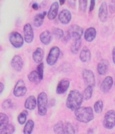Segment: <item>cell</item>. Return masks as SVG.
I'll list each match as a JSON object with an SVG mask.
<instances>
[{
    "instance_id": "cell-1",
    "label": "cell",
    "mask_w": 115,
    "mask_h": 134,
    "mask_svg": "<svg viewBox=\"0 0 115 134\" xmlns=\"http://www.w3.org/2000/svg\"><path fill=\"white\" fill-rule=\"evenodd\" d=\"M83 96L79 91H71L68 94L66 100L67 107L72 111H75L80 107L83 102Z\"/></svg>"
},
{
    "instance_id": "cell-2",
    "label": "cell",
    "mask_w": 115,
    "mask_h": 134,
    "mask_svg": "<svg viewBox=\"0 0 115 134\" xmlns=\"http://www.w3.org/2000/svg\"><path fill=\"white\" fill-rule=\"evenodd\" d=\"M77 120L81 123L87 124L94 119V111L90 107H80L75 111Z\"/></svg>"
},
{
    "instance_id": "cell-3",
    "label": "cell",
    "mask_w": 115,
    "mask_h": 134,
    "mask_svg": "<svg viewBox=\"0 0 115 134\" xmlns=\"http://www.w3.org/2000/svg\"><path fill=\"white\" fill-rule=\"evenodd\" d=\"M38 105V113L40 116H44L46 114L48 107L47 95L45 92H42L38 94L37 99Z\"/></svg>"
},
{
    "instance_id": "cell-4",
    "label": "cell",
    "mask_w": 115,
    "mask_h": 134,
    "mask_svg": "<svg viewBox=\"0 0 115 134\" xmlns=\"http://www.w3.org/2000/svg\"><path fill=\"white\" fill-rule=\"evenodd\" d=\"M103 125L107 130H112L115 126V111L110 110L105 114Z\"/></svg>"
},
{
    "instance_id": "cell-5",
    "label": "cell",
    "mask_w": 115,
    "mask_h": 134,
    "mask_svg": "<svg viewBox=\"0 0 115 134\" xmlns=\"http://www.w3.org/2000/svg\"><path fill=\"white\" fill-rule=\"evenodd\" d=\"M9 40L11 44L15 48H20L24 44V38L20 33L13 32L9 36Z\"/></svg>"
},
{
    "instance_id": "cell-6",
    "label": "cell",
    "mask_w": 115,
    "mask_h": 134,
    "mask_svg": "<svg viewBox=\"0 0 115 134\" xmlns=\"http://www.w3.org/2000/svg\"><path fill=\"white\" fill-rule=\"evenodd\" d=\"M60 55V49L57 46H54L51 49L46 58V63L49 65L53 66L57 63Z\"/></svg>"
},
{
    "instance_id": "cell-7",
    "label": "cell",
    "mask_w": 115,
    "mask_h": 134,
    "mask_svg": "<svg viewBox=\"0 0 115 134\" xmlns=\"http://www.w3.org/2000/svg\"><path fill=\"white\" fill-rule=\"evenodd\" d=\"M82 76H83L85 83L87 86L93 87L96 85L95 76L92 70L84 69L82 72Z\"/></svg>"
},
{
    "instance_id": "cell-8",
    "label": "cell",
    "mask_w": 115,
    "mask_h": 134,
    "mask_svg": "<svg viewBox=\"0 0 115 134\" xmlns=\"http://www.w3.org/2000/svg\"><path fill=\"white\" fill-rule=\"evenodd\" d=\"M67 32L69 34L71 38H72L74 40V41H75V40H80L81 39V36L83 34V30L80 26L73 25V26H70Z\"/></svg>"
},
{
    "instance_id": "cell-9",
    "label": "cell",
    "mask_w": 115,
    "mask_h": 134,
    "mask_svg": "<svg viewBox=\"0 0 115 134\" xmlns=\"http://www.w3.org/2000/svg\"><path fill=\"white\" fill-rule=\"evenodd\" d=\"M27 92V88H26L25 83L23 80L20 79L15 84V87L14 89V94L16 97H23Z\"/></svg>"
},
{
    "instance_id": "cell-10",
    "label": "cell",
    "mask_w": 115,
    "mask_h": 134,
    "mask_svg": "<svg viewBox=\"0 0 115 134\" xmlns=\"http://www.w3.org/2000/svg\"><path fill=\"white\" fill-rule=\"evenodd\" d=\"M24 40L26 43L32 42L34 39V32L32 26L30 24H26L24 26Z\"/></svg>"
},
{
    "instance_id": "cell-11",
    "label": "cell",
    "mask_w": 115,
    "mask_h": 134,
    "mask_svg": "<svg viewBox=\"0 0 115 134\" xmlns=\"http://www.w3.org/2000/svg\"><path fill=\"white\" fill-rule=\"evenodd\" d=\"M113 85V79L112 76H106L102 82L100 89L104 93H106L111 90Z\"/></svg>"
},
{
    "instance_id": "cell-12",
    "label": "cell",
    "mask_w": 115,
    "mask_h": 134,
    "mask_svg": "<svg viewBox=\"0 0 115 134\" xmlns=\"http://www.w3.org/2000/svg\"><path fill=\"white\" fill-rule=\"evenodd\" d=\"M23 60L21 57L18 55H15L11 61V66L13 69L17 72H20L23 67Z\"/></svg>"
},
{
    "instance_id": "cell-13",
    "label": "cell",
    "mask_w": 115,
    "mask_h": 134,
    "mask_svg": "<svg viewBox=\"0 0 115 134\" xmlns=\"http://www.w3.org/2000/svg\"><path fill=\"white\" fill-rule=\"evenodd\" d=\"M59 20L63 24H67L71 20V14L67 9H63L59 15Z\"/></svg>"
},
{
    "instance_id": "cell-14",
    "label": "cell",
    "mask_w": 115,
    "mask_h": 134,
    "mask_svg": "<svg viewBox=\"0 0 115 134\" xmlns=\"http://www.w3.org/2000/svg\"><path fill=\"white\" fill-rule=\"evenodd\" d=\"M98 18L102 22H104L106 21L108 18V8L106 2H103L99 8L98 12Z\"/></svg>"
},
{
    "instance_id": "cell-15",
    "label": "cell",
    "mask_w": 115,
    "mask_h": 134,
    "mask_svg": "<svg viewBox=\"0 0 115 134\" xmlns=\"http://www.w3.org/2000/svg\"><path fill=\"white\" fill-rule=\"evenodd\" d=\"M69 87V81L68 79L61 80L59 82L58 85L57 87V89H56V92L57 94H63L67 91L68 88Z\"/></svg>"
},
{
    "instance_id": "cell-16",
    "label": "cell",
    "mask_w": 115,
    "mask_h": 134,
    "mask_svg": "<svg viewBox=\"0 0 115 134\" xmlns=\"http://www.w3.org/2000/svg\"><path fill=\"white\" fill-rule=\"evenodd\" d=\"M59 5V3L57 2H54V3H52L47 14L48 18L49 20H53L55 18L56 16L57 15V14H58Z\"/></svg>"
},
{
    "instance_id": "cell-17",
    "label": "cell",
    "mask_w": 115,
    "mask_h": 134,
    "mask_svg": "<svg viewBox=\"0 0 115 134\" xmlns=\"http://www.w3.org/2000/svg\"><path fill=\"white\" fill-rule=\"evenodd\" d=\"M96 36V30L93 27L87 28L84 33L85 40L88 42L93 41L95 39Z\"/></svg>"
},
{
    "instance_id": "cell-18",
    "label": "cell",
    "mask_w": 115,
    "mask_h": 134,
    "mask_svg": "<svg viewBox=\"0 0 115 134\" xmlns=\"http://www.w3.org/2000/svg\"><path fill=\"white\" fill-rule=\"evenodd\" d=\"M36 99L35 97L32 95V96L28 97L27 99H26V101H25L24 106L26 107V109L28 110H34V109L36 107Z\"/></svg>"
},
{
    "instance_id": "cell-19",
    "label": "cell",
    "mask_w": 115,
    "mask_h": 134,
    "mask_svg": "<svg viewBox=\"0 0 115 134\" xmlns=\"http://www.w3.org/2000/svg\"><path fill=\"white\" fill-rule=\"evenodd\" d=\"M44 58V51L41 48H37L36 50L33 52L32 58L36 63H41Z\"/></svg>"
},
{
    "instance_id": "cell-20",
    "label": "cell",
    "mask_w": 115,
    "mask_h": 134,
    "mask_svg": "<svg viewBox=\"0 0 115 134\" xmlns=\"http://www.w3.org/2000/svg\"><path fill=\"white\" fill-rule=\"evenodd\" d=\"M108 68V62L106 60H102L100 63H98L97 70L99 75H104L107 72Z\"/></svg>"
},
{
    "instance_id": "cell-21",
    "label": "cell",
    "mask_w": 115,
    "mask_h": 134,
    "mask_svg": "<svg viewBox=\"0 0 115 134\" xmlns=\"http://www.w3.org/2000/svg\"><path fill=\"white\" fill-rule=\"evenodd\" d=\"M40 40L41 42L45 45H48L52 40V35L49 31L46 30L42 32L40 35Z\"/></svg>"
},
{
    "instance_id": "cell-22",
    "label": "cell",
    "mask_w": 115,
    "mask_h": 134,
    "mask_svg": "<svg viewBox=\"0 0 115 134\" xmlns=\"http://www.w3.org/2000/svg\"><path fill=\"white\" fill-rule=\"evenodd\" d=\"M80 60L83 63H86L89 61L91 58L90 50L87 47H83L80 54Z\"/></svg>"
},
{
    "instance_id": "cell-23",
    "label": "cell",
    "mask_w": 115,
    "mask_h": 134,
    "mask_svg": "<svg viewBox=\"0 0 115 134\" xmlns=\"http://www.w3.org/2000/svg\"><path fill=\"white\" fill-rule=\"evenodd\" d=\"M46 12H43V13L38 14L35 17H34V21H33V24L35 27H39L42 26L44 21V18H45V15H46Z\"/></svg>"
},
{
    "instance_id": "cell-24",
    "label": "cell",
    "mask_w": 115,
    "mask_h": 134,
    "mask_svg": "<svg viewBox=\"0 0 115 134\" xmlns=\"http://www.w3.org/2000/svg\"><path fill=\"white\" fill-rule=\"evenodd\" d=\"M28 80L31 82H33L34 84H38L41 81L40 76L37 73L36 71H32L28 75Z\"/></svg>"
},
{
    "instance_id": "cell-25",
    "label": "cell",
    "mask_w": 115,
    "mask_h": 134,
    "mask_svg": "<svg viewBox=\"0 0 115 134\" xmlns=\"http://www.w3.org/2000/svg\"><path fill=\"white\" fill-rule=\"evenodd\" d=\"M34 123L31 119L28 120L25 124L24 128V134H32L33 129H34Z\"/></svg>"
},
{
    "instance_id": "cell-26",
    "label": "cell",
    "mask_w": 115,
    "mask_h": 134,
    "mask_svg": "<svg viewBox=\"0 0 115 134\" xmlns=\"http://www.w3.org/2000/svg\"><path fill=\"white\" fill-rule=\"evenodd\" d=\"M9 123V118L5 113H0V130L8 125Z\"/></svg>"
},
{
    "instance_id": "cell-27",
    "label": "cell",
    "mask_w": 115,
    "mask_h": 134,
    "mask_svg": "<svg viewBox=\"0 0 115 134\" xmlns=\"http://www.w3.org/2000/svg\"><path fill=\"white\" fill-rule=\"evenodd\" d=\"M92 93H93V87H90V86H87L85 90L83 91V94H82V96H83V99L84 100H87L91 99L92 96Z\"/></svg>"
},
{
    "instance_id": "cell-28",
    "label": "cell",
    "mask_w": 115,
    "mask_h": 134,
    "mask_svg": "<svg viewBox=\"0 0 115 134\" xmlns=\"http://www.w3.org/2000/svg\"><path fill=\"white\" fill-rule=\"evenodd\" d=\"M63 130H64V124L61 121H59L54 125L53 130L55 134H63Z\"/></svg>"
},
{
    "instance_id": "cell-29",
    "label": "cell",
    "mask_w": 115,
    "mask_h": 134,
    "mask_svg": "<svg viewBox=\"0 0 115 134\" xmlns=\"http://www.w3.org/2000/svg\"><path fill=\"white\" fill-rule=\"evenodd\" d=\"M75 129L72 124L67 122L64 125V130H63V134H75Z\"/></svg>"
},
{
    "instance_id": "cell-30",
    "label": "cell",
    "mask_w": 115,
    "mask_h": 134,
    "mask_svg": "<svg viewBox=\"0 0 115 134\" xmlns=\"http://www.w3.org/2000/svg\"><path fill=\"white\" fill-rule=\"evenodd\" d=\"M81 46V40H75L74 42L73 43V44L71 46V52L74 54H77L78 52V51L80 50V48Z\"/></svg>"
},
{
    "instance_id": "cell-31",
    "label": "cell",
    "mask_w": 115,
    "mask_h": 134,
    "mask_svg": "<svg viewBox=\"0 0 115 134\" xmlns=\"http://www.w3.org/2000/svg\"><path fill=\"white\" fill-rule=\"evenodd\" d=\"M14 131H15V127L12 124H8L1 130L0 134H13Z\"/></svg>"
},
{
    "instance_id": "cell-32",
    "label": "cell",
    "mask_w": 115,
    "mask_h": 134,
    "mask_svg": "<svg viewBox=\"0 0 115 134\" xmlns=\"http://www.w3.org/2000/svg\"><path fill=\"white\" fill-rule=\"evenodd\" d=\"M27 116H28V111H27L24 110L22 112H21L18 117V121L19 124H21V125L26 124Z\"/></svg>"
},
{
    "instance_id": "cell-33",
    "label": "cell",
    "mask_w": 115,
    "mask_h": 134,
    "mask_svg": "<svg viewBox=\"0 0 115 134\" xmlns=\"http://www.w3.org/2000/svg\"><path fill=\"white\" fill-rule=\"evenodd\" d=\"M103 106H104V103L101 99L97 100L94 105V111L96 113H101L103 110Z\"/></svg>"
},
{
    "instance_id": "cell-34",
    "label": "cell",
    "mask_w": 115,
    "mask_h": 134,
    "mask_svg": "<svg viewBox=\"0 0 115 134\" xmlns=\"http://www.w3.org/2000/svg\"><path fill=\"white\" fill-rule=\"evenodd\" d=\"M53 34L54 36L56 37L57 39H61L64 37V32L63 30L60 29V28H53Z\"/></svg>"
},
{
    "instance_id": "cell-35",
    "label": "cell",
    "mask_w": 115,
    "mask_h": 134,
    "mask_svg": "<svg viewBox=\"0 0 115 134\" xmlns=\"http://www.w3.org/2000/svg\"><path fill=\"white\" fill-rule=\"evenodd\" d=\"M2 107L3 109L7 110L12 107V102L10 99H6L5 100L3 103H2Z\"/></svg>"
},
{
    "instance_id": "cell-36",
    "label": "cell",
    "mask_w": 115,
    "mask_h": 134,
    "mask_svg": "<svg viewBox=\"0 0 115 134\" xmlns=\"http://www.w3.org/2000/svg\"><path fill=\"white\" fill-rule=\"evenodd\" d=\"M36 72L42 81L43 79V74H44V64L43 63H41L38 64L36 68Z\"/></svg>"
},
{
    "instance_id": "cell-37",
    "label": "cell",
    "mask_w": 115,
    "mask_h": 134,
    "mask_svg": "<svg viewBox=\"0 0 115 134\" xmlns=\"http://www.w3.org/2000/svg\"><path fill=\"white\" fill-rule=\"evenodd\" d=\"M87 1L86 0H83V1H79V6H80V11L85 12L87 8Z\"/></svg>"
},
{
    "instance_id": "cell-38",
    "label": "cell",
    "mask_w": 115,
    "mask_h": 134,
    "mask_svg": "<svg viewBox=\"0 0 115 134\" xmlns=\"http://www.w3.org/2000/svg\"><path fill=\"white\" fill-rule=\"evenodd\" d=\"M94 6H95V1H91L90 2V12H92L93 9H94Z\"/></svg>"
},
{
    "instance_id": "cell-39",
    "label": "cell",
    "mask_w": 115,
    "mask_h": 134,
    "mask_svg": "<svg viewBox=\"0 0 115 134\" xmlns=\"http://www.w3.org/2000/svg\"><path fill=\"white\" fill-rule=\"evenodd\" d=\"M112 60H113L114 64H115V47L112 50Z\"/></svg>"
},
{
    "instance_id": "cell-40",
    "label": "cell",
    "mask_w": 115,
    "mask_h": 134,
    "mask_svg": "<svg viewBox=\"0 0 115 134\" xmlns=\"http://www.w3.org/2000/svg\"><path fill=\"white\" fill-rule=\"evenodd\" d=\"M32 8H33V9H35V10H37V9H38V3H33V4H32Z\"/></svg>"
},
{
    "instance_id": "cell-41",
    "label": "cell",
    "mask_w": 115,
    "mask_h": 134,
    "mask_svg": "<svg viewBox=\"0 0 115 134\" xmlns=\"http://www.w3.org/2000/svg\"><path fill=\"white\" fill-rule=\"evenodd\" d=\"M3 89H4V85H3V83L0 82V94L3 92Z\"/></svg>"
},
{
    "instance_id": "cell-42",
    "label": "cell",
    "mask_w": 115,
    "mask_h": 134,
    "mask_svg": "<svg viewBox=\"0 0 115 134\" xmlns=\"http://www.w3.org/2000/svg\"><path fill=\"white\" fill-rule=\"evenodd\" d=\"M65 1H60L59 3H60V4H61V5H63V3H65Z\"/></svg>"
}]
</instances>
